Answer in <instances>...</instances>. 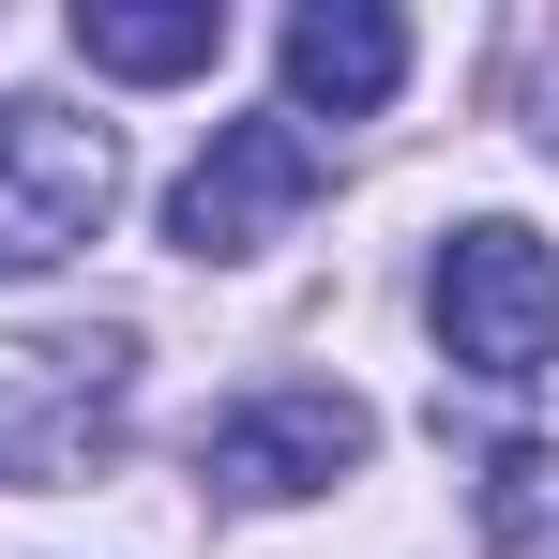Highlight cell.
Masks as SVG:
<instances>
[{"mask_svg":"<svg viewBox=\"0 0 559 559\" xmlns=\"http://www.w3.org/2000/svg\"><path fill=\"white\" fill-rule=\"evenodd\" d=\"M408 92V15L393 0H302L287 15V121H378Z\"/></svg>","mask_w":559,"mask_h":559,"instance_id":"obj_5","label":"cell"},{"mask_svg":"<svg viewBox=\"0 0 559 559\" xmlns=\"http://www.w3.org/2000/svg\"><path fill=\"white\" fill-rule=\"evenodd\" d=\"M106 197H121V136L106 121H76L61 92H0V287L61 273L106 227Z\"/></svg>","mask_w":559,"mask_h":559,"instance_id":"obj_2","label":"cell"},{"mask_svg":"<svg viewBox=\"0 0 559 559\" xmlns=\"http://www.w3.org/2000/svg\"><path fill=\"white\" fill-rule=\"evenodd\" d=\"M318 182H333V152H318L287 106L273 121H212V152L167 182V242H182V258H258V242H287V227L318 212Z\"/></svg>","mask_w":559,"mask_h":559,"instance_id":"obj_3","label":"cell"},{"mask_svg":"<svg viewBox=\"0 0 559 559\" xmlns=\"http://www.w3.org/2000/svg\"><path fill=\"white\" fill-rule=\"evenodd\" d=\"M76 61L92 76H212L227 61V0H76Z\"/></svg>","mask_w":559,"mask_h":559,"instance_id":"obj_6","label":"cell"},{"mask_svg":"<svg viewBox=\"0 0 559 559\" xmlns=\"http://www.w3.org/2000/svg\"><path fill=\"white\" fill-rule=\"evenodd\" d=\"M439 348H454L468 378H499V393H530V378H559V258L514 227V212H468L454 242H439Z\"/></svg>","mask_w":559,"mask_h":559,"instance_id":"obj_1","label":"cell"},{"mask_svg":"<svg viewBox=\"0 0 559 559\" xmlns=\"http://www.w3.org/2000/svg\"><path fill=\"white\" fill-rule=\"evenodd\" d=\"M545 152H559V106H545Z\"/></svg>","mask_w":559,"mask_h":559,"instance_id":"obj_8","label":"cell"},{"mask_svg":"<svg viewBox=\"0 0 559 559\" xmlns=\"http://www.w3.org/2000/svg\"><path fill=\"white\" fill-rule=\"evenodd\" d=\"M364 454H378V408H364V393H333V378H273V393L212 408L197 484H212V499H318V484H348Z\"/></svg>","mask_w":559,"mask_h":559,"instance_id":"obj_4","label":"cell"},{"mask_svg":"<svg viewBox=\"0 0 559 559\" xmlns=\"http://www.w3.org/2000/svg\"><path fill=\"white\" fill-rule=\"evenodd\" d=\"M545 514H559V454H530V439H514V454L484 468V530H499V545H530Z\"/></svg>","mask_w":559,"mask_h":559,"instance_id":"obj_7","label":"cell"}]
</instances>
